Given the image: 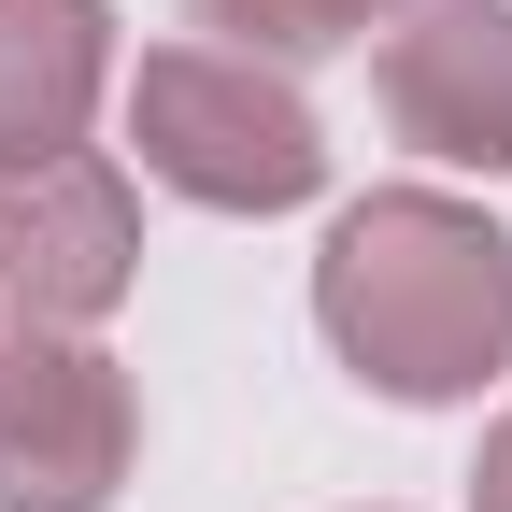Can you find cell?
Listing matches in <instances>:
<instances>
[{
	"mask_svg": "<svg viewBox=\"0 0 512 512\" xmlns=\"http://www.w3.org/2000/svg\"><path fill=\"white\" fill-rule=\"evenodd\" d=\"M313 313L384 399H470L512 356V242L470 200H427V185L356 200L313 256Z\"/></svg>",
	"mask_w": 512,
	"mask_h": 512,
	"instance_id": "cell-1",
	"label": "cell"
},
{
	"mask_svg": "<svg viewBox=\"0 0 512 512\" xmlns=\"http://www.w3.org/2000/svg\"><path fill=\"white\" fill-rule=\"evenodd\" d=\"M128 143H143L157 185L214 214H285L328 185V143H313L299 86L271 57H228V43H185V57H143V86H128Z\"/></svg>",
	"mask_w": 512,
	"mask_h": 512,
	"instance_id": "cell-2",
	"label": "cell"
},
{
	"mask_svg": "<svg viewBox=\"0 0 512 512\" xmlns=\"http://www.w3.org/2000/svg\"><path fill=\"white\" fill-rule=\"evenodd\" d=\"M128 441H143V413L100 342L72 328L0 342V512H100L128 484Z\"/></svg>",
	"mask_w": 512,
	"mask_h": 512,
	"instance_id": "cell-3",
	"label": "cell"
},
{
	"mask_svg": "<svg viewBox=\"0 0 512 512\" xmlns=\"http://www.w3.org/2000/svg\"><path fill=\"white\" fill-rule=\"evenodd\" d=\"M128 256H143L128 171H100L86 143L0 171V313L15 328H100L128 299Z\"/></svg>",
	"mask_w": 512,
	"mask_h": 512,
	"instance_id": "cell-4",
	"label": "cell"
},
{
	"mask_svg": "<svg viewBox=\"0 0 512 512\" xmlns=\"http://www.w3.org/2000/svg\"><path fill=\"white\" fill-rule=\"evenodd\" d=\"M384 114L456 171H512V0H427L384 43Z\"/></svg>",
	"mask_w": 512,
	"mask_h": 512,
	"instance_id": "cell-5",
	"label": "cell"
},
{
	"mask_svg": "<svg viewBox=\"0 0 512 512\" xmlns=\"http://www.w3.org/2000/svg\"><path fill=\"white\" fill-rule=\"evenodd\" d=\"M114 72V15L100 0H0V171L72 157Z\"/></svg>",
	"mask_w": 512,
	"mask_h": 512,
	"instance_id": "cell-6",
	"label": "cell"
},
{
	"mask_svg": "<svg viewBox=\"0 0 512 512\" xmlns=\"http://www.w3.org/2000/svg\"><path fill=\"white\" fill-rule=\"evenodd\" d=\"M200 29H228V57H328L356 29H384L399 0H185Z\"/></svg>",
	"mask_w": 512,
	"mask_h": 512,
	"instance_id": "cell-7",
	"label": "cell"
},
{
	"mask_svg": "<svg viewBox=\"0 0 512 512\" xmlns=\"http://www.w3.org/2000/svg\"><path fill=\"white\" fill-rule=\"evenodd\" d=\"M470 484H484V512H512V427L484 441V470H470Z\"/></svg>",
	"mask_w": 512,
	"mask_h": 512,
	"instance_id": "cell-8",
	"label": "cell"
}]
</instances>
